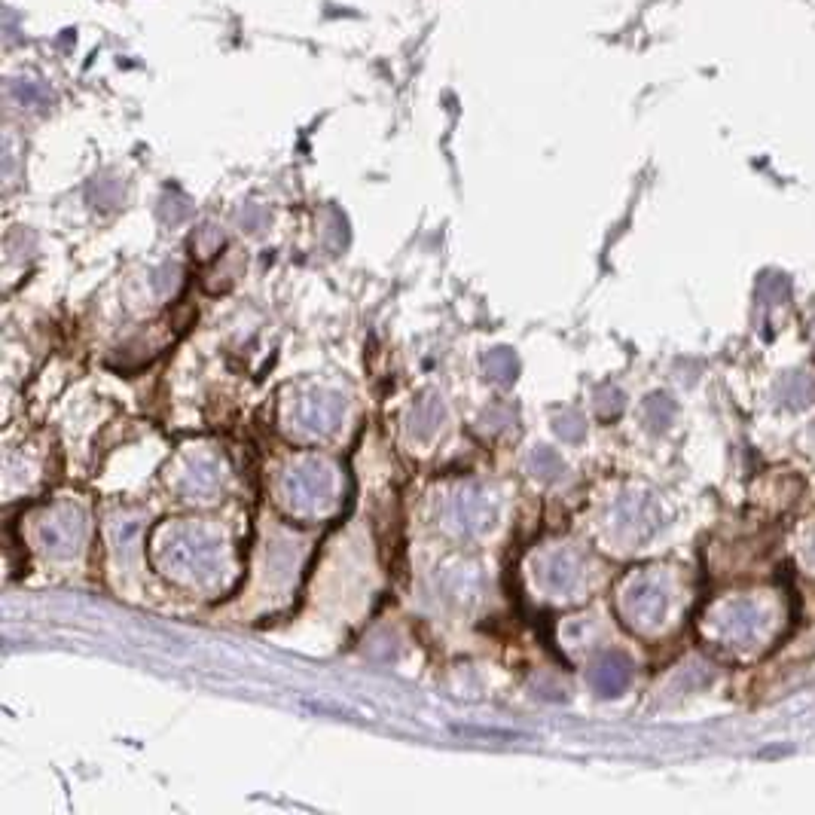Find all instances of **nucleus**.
<instances>
[{
  "instance_id": "nucleus-1",
  "label": "nucleus",
  "mask_w": 815,
  "mask_h": 815,
  "mask_svg": "<svg viewBox=\"0 0 815 815\" xmlns=\"http://www.w3.org/2000/svg\"><path fill=\"white\" fill-rule=\"evenodd\" d=\"M764 629V611L754 602H733L721 617V632L730 642H751Z\"/></svg>"
},
{
  "instance_id": "nucleus-2",
  "label": "nucleus",
  "mask_w": 815,
  "mask_h": 815,
  "mask_svg": "<svg viewBox=\"0 0 815 815\" xmlns=\"http://www.w3.org/2000/svg\"><path fill=\"white\" fill-rule=\"evenodd\" d=\"M779 397L785 406H791V410H803V406L815 397V382L806 373H791L788 379H782Z\"/></svg>"
},
{
  "instance_id": "nucleus-3",
  "label": "nucleus",
  "mask_w": 815,
  "mask_h": 815,
  "mask_svg": "<svg viewBox=\"0 0 815 815\" xmlns=\"http://www.w3.org/2000/svg\"><path fill=\"white\" fill-rule=\"evenodd\" d=\"M788 281L782 275H764L761 278V297L767 300V306H779L788 297Z\"/></svg>"
}]
</instances>
